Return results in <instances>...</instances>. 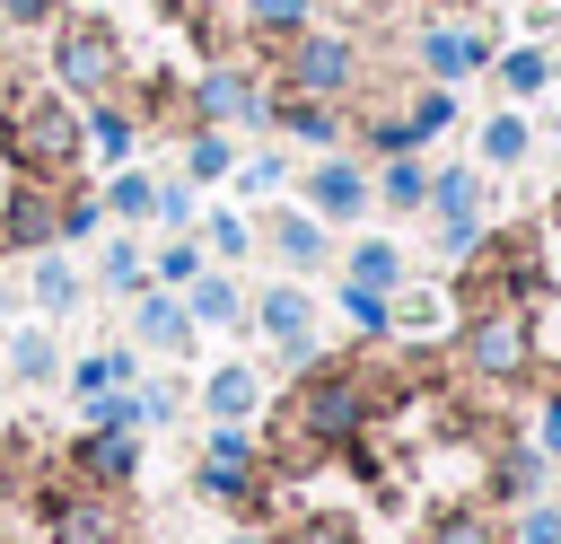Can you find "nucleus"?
Here are the masks:
<instances>
[{"label": "nucleus", "mask_w": 561, "mask_h": 544, "mask_svg": "<svg viewBox=\"0 0 561 544\" xmlns=\"http://www.w3.org/2000/svg\"><path fill=\"white\" fill-rule=\"evenodd\" d=\"M333 307H342V325H351L359 342H394V298H386V290L342 281V290H333Z\"/></svg>", "instance_id": "c756f323"}, {"label": "nucleus", "mask_w": 561, "mask_h": 544, "mask_svg": "<svg viewBox=\"0 0 561 544\" xmlns=\"http://www.w3.org/2000/svg\"><path fill=\"white\" fill-rule=\"evenodd\" d=\"M79 412H88L79 430H140V404H131V386H114V395H88Z\"/></svg>", "instance_id": "79ce46f5"}, {"label": "nucleus", "mask_w": 561, "mask_h": 544, "mask_svg": "<svg viewBox=\"0 0 561 544\" xmlns=\"http://www.w3.org/2000/svg\"><path fill=\"white\" fill-rule=\"evenodd\" d=\"M70 184H79V175H70ZM53 219H61V184L18 175V184L0 193V237H9V254H44V246H61Z\"/></svg>", "instance_id": "ddd939ff"}, {"label": "nucleus", "mask_w": 561, "mask_h": 544, "mask_svg": "<svg viewBox=\"0 0 561 544\" xmlns=\"http://www.w3.org/2000/svg\"><path fill=\"white\" fill-rule=\"evenodd\" d=\"M79 132H88V158H96V167H131V158H140V132H149V123H140V114H131V97L114 88V97L79 105Z\"/></svg>", "instance_id": "2eb2a0df"}, {"label": "nucleus", "mask_w": 561, "mask_h": 544, "mask_svg": "<svg viewBox=\"0 0 561 544\" xmlns=\"http://www.w3.org/2000/svg\"><path fill=\"white\" fill-rule=\"evenodd\" d=\"M210 272V254H202V237H167L158 254H149V290H193Z\"/></svg>", "instance_id": "72a5a7b5"}, {"label": "nucleus", "mask_w": 561, "mask_h": 544, "mask_svg": "<svg viewBox=\"0 0 561 544\" xmlns=\"http://www.w3.org/2000/svg\"><path fill=\"white\" fill-rule=\"evenodd\" d=\"M105 228V202H96V184H61V219H53V237L61 246H88Z\"/></svg>", "instance_id": "c9c22d12"}, {"label": "nucleus", "mask_w": 561, "mask_h": 544, "mask_svg": "<svg viewBox=\"0 0 561 544\" xmlns=\"http://www.w3.org/2000/svg\"><path fill=\"white\" fill-rule=\"evenodd\" d=\"M456 369H465V386H526V369H535V316L526 307L456 316Z\"/></svg>", "instance_id": "20e7f679"}, {"label": "nucleus", "mask_w": 561, "mask_h": 544, "mask_svg": "<svg viewBox=\"0 0 561 544\" xmlns=\"http://www.w3.org/2000/svg\"><path fill=\"white\" fill-rule=\"evenodd\" d=\"M245 325L289 360V369H307V360H324V333H316V290L307 281H263L254 298H245Z\"/></svg>", "instance_id": "0eeeda50"}, {"label": "nucleus", "mask_w": 561, "mask_h": 544, "mask_svg": "<svg viewBox=\"0 0 561 544\" xmlns=\"http://www.w3.org/2000/svg\"><path fill=\"white\" fill-rule=\"evenodd\" d=\"M96 290H105V298H140V290H149V254H140L131 237H105V254H96Z\"/></svg>", "instance_id": "7c9ffc66"}, {"label": "nucleus", "mask_w": 561, "mask_h": 544, "mask_svg": "<svg viewBox=\"0 0 561 544\" xmlns=\"http://www.w3.org/2000/svg\"><path fill=\"white\" fill-rule=\"evenodd\" d=\"M543 483H552V456H535L526 439H508V447L491 456V500L526 509V500H543Z\"/></svg>", "instance_id": "a878e982"}, {"label": "nucleus", "mask_w": 561, "mask_h": 544, "mask_svg": "<svg viewBox=\"0 0 561 544\" xmlns=\"http://www.w3.org/2000/svg\"><path fill=\"white\" fill-rule=\"evenodd\" d=\"M280 88H298V97H351L359 88V44L342 35V26H298L289 44H280Z\"/></svg>", "instance_id": "39448f33"}, {"label": "nucleus", "mask_w": 561, "mask_h": 544, "mask_svg": "<svg viewBox=\"0 0 561 544\" xmlns=\"http://www.w3.org/2000/svg\"><path fill=\"white\" fill-rule=\"evenodd\" d=\"M61 465H70L88 491H131V483H140V430H79Z\"/></svg>", "instance_id": "f8f14e48"}, {"label": "nucleus", "mask_w": 561, "mask_h": 544, "mask_svg": "<svg viewBox=\"0 0 561 544\" xmlns=\"http://www.w3.org/2000/svg\"><path fill=\"white\" fill-rule=\"evenodd\" d=\"M70 0H0V26H18V35H35V26H53Z\"/></svg>", "instance_id": "c03bdc74"}, {"label": "nucleus", "mask_w": 561, "mask_h": 544, "mask_svg": "<svg viewBox=\"0 0 561 544\" xmlns=\"http://www.w3.org/2000/svg\"><path fill=\"white\" fill-rule=\"evenodd\" d=\"M491 88H500L508 105H535V97L552 88V53H543V44H500V53H491Z\"/></svg>", "instance_id": "b1692460"}, {"label": "nucleus", "mask_w": 561, "mask_h": 544, "mask_svg": "<svg viewBox=\"0 0 561 544\" xmlns=\"http://www.w3.org/2000/svg\"><path fill=\"white\" fill-rule=\"evenodd\" d=\"M167 237H193V219H202V184H184V175H158V211H149Z\"/></svg>", "instance_id": "4c0bfd02"}, {"label": "nucleus", "mask_w": 561, "mask_h": 544, "mask_svg": "<svg viewBox=\"0 0 561 544\" xmlns=\"http://www.w3.org/2000/svg\"><path fill=\"white\" fill-rule=\"evenodd\" d=\"M447 316H456V307H447V290H412V281L394 290V342H403V333H438Z\"/></svg>", "instance_id": "e433bc0d"}, {"label": "nucleus", "mask_w": 561, "mask_h": 544, "mask_svg": "<svg viewBox=\"0 0 561 544\" xmlns=\"http://www.w3.org/2000/svg\"><path fill=\"white\" fill-rule=\"evenodd\" d=\"M491 53H500V44H491L473 18H430V26L412 35V61H421L438 88H465V79H482V70H491Z\"/></svg>", "instance_id": "9d476101"}, {"label": "nucleus", "mask_w": 561, "mask_h": 544, "mask_svg": "<svg viewBox=\"0 0 561 544\" xmlns=\"http://www.w3.org/2000/svg\"><path fill=\"white\" fill-rule=\"evenodd\" d=\"M500 544H561V500H526L500 518Z\"/></svg>", "instance_id": "58836bf2"}, {"label": "nucleus", "mask_w": 561, "mask_h": 544, "mask_svg": "<svg viewBox=\"0 0 561 544\" xmlns=\"http://www.w3.org/2000/svg\"><path fill=\"white\" fill-rule=\"evenodd\" d=\"M254 237L280 254V272H289V281H307V272H324V263H333V228H324L316 211H298V202L254 211Z\"/></svg>", "instance_id": "9b49d317"}, {"label": "nucleus", "mask_w": 561, "mask_h": 544, "mask_svg": "<svg viewBox=\"0 0 561 544\" xmlns=\"http://www.w3.org/2000/svg\"><path fill=\"white\" fill-rule=\"evenodd\" d=\"M184 298V316H193V333H245V281L228 272V263H210L193 290H175Z\"/></svg>", "instance_id": "a211bd4d"}, {"label": "nucleus", "mask_w": 561, "mask_h": 544, "mask_svg": "<svg viewBox=\"0 0 561 544\" xmlns=\"http://www.w3.org/2000/svg\"><path fill=\"white\" fill-rule=\"evenodd\" d=\"M430 219H438V246H447V263H465L473 246H482V167H430V202H421Z\"/></svg>", "instance_id": "1a4fd4ad"}, {"label": "nucleus", "mask_w": 561, "mask_h": 544, "mask_svg": "<svg viewBox=\"0 0 561 544\" xmlns=\"http://www.w3.org/2000/svg\"><path fill=\"white\" fill-rule=\"evenodd\" d=\"M0 369H9V386H61V342H53V325H44V316H18L9 342H0Z\"/></svg>", "instance_id": "6ab92c4d"}, {"label": "nucleus", "mask_w": 561, "mask_h": 544, "mask_svg": "<svg viewBox=\"0 0 561 544\" xmlns=\"http://www.w3.org/2000/svg\"><path fill=\"white\" fill-rule=\"evenodd\" d=\"M61 386L88 404V395H114V386H140V351L131 342H105V351H79V360H61Z\"/></svg>", "instance_id": "412c9836"}, {"label": "nucleus", "mask_w": 561, "mask_h": 544, "mask_svg": "<svg viewBox=\"0 0 561 544\" xmlns=\"http://www.w3.org/2000/svg\"><path fill=\"white\" fill-rule=\"evenodd\" d=\"M0 149H9L18 175H35V184H70V175L88 167L79 105H70L61 88H18V97L0 105Z\"/></svg>", "instance_id": "f257e3e1"}, {"label": "nucleus", "mask_w": 561, "mask_h": 544, "mask_svg": "<svg viewBox=\"0 0 561 544\" xmlns=\"http://www.w3.org/2000/svg\"><path fill=\"white\" fill-rule=\"evenodd\" d=\"M193 395H202V412H210V421H254V412H263V369L219 360V369H210Z\"/></svg>", "instance_id": "4be33fe9"}, {"label": "nucleus", "mask_w": 561, "mask_h": 544, "mask_svg": "<svg viewBox=\"0 0 561 544\" xmlns=\"http://www.w3.org/2000/svg\"><path fill=\"white\" fill-rule=\"evenodd\" d=\"M272 544H359V526H351V518H333V509H316V518H280V526H272Z\"/></svg>", "instance_id": "ea45409f"}, {"label": "nucleus", "mask_w": 561, "mask_h": 544, "mask_svg": "<svg viewBox=\"0 0 561 544\" xmlns=\"http://www.w3.org/2000/svg\"><path fill=\"white\" fill-rule=\"evenodd\" d=\"M368 184H377V202H386V211H403V219H412V211L430 202V158H421V149H412V158H377V167H368Z\"/></svg>", "instance_id": "bb28decb"}, {"label": "nucleus", "mask_w": 561, "mask_h": 544, "mask_svg": "<svg viewBox=\"0 0 561 544\" xmlns=\"http://www.w3.org/2000/svg\"><path fill=\"white\" fill-rule=\"evenodd\" d=\"M289 175H298V158H289V149H254V158L237 149V175H228V184H237L245 202H272V193H280Z\"/></svg>", "instance_id": "473e14b6"}, {"label": "nucleus", "mask_w": 561, "mask_h": 544, "mask_svg": "<svg viewBox=\"0 0 561 544\" xmlns=\"http://www.w3.org/2000/svg\"><path fill=\"white\" fill-rule=\"evenodd\" d=\"M272 132H289L298 149H342L351 140V114L333 105V97H298V88H272Z\"/></svg>", "instance_id": "4468645a"}, {"label": "nucleus", "mask_w": 561, "mask_h": 544, "mask_svg": "<svg viewBox=\"0 0 561 544\" xmlns=\"http://www.w3.org/2000/svg\"><path fill=\"white\" fill-rule=\"evenodd\" d=\"M298 211H316L324 228H351V219L377 211V184H368V167H359L351 149H324V158L298 175Z\"/></svg>", "instance_id": "6e6552de"}, {"label": "nucleus", "mask_w": 561, "mask_h": 544, "mask_svg": "<svg viewBox=\"0 0 561 544\" xmlns=\"http://www.w3.org/2000/svg\"><path fill=\"white\" fill-rule=\"evenodd\" d=\"M44 35H53V88H61L70 105H96V97L123 88V35H114V18L61 9Z\"/></svg>", "instance_id": "f03ea898"}, {"label": "nucleus", "mask_w": 561, "mask_h": 544, "mask_svg": "<svg viewBox=\"0 0 561 544\" xmlns=\"http://www.w3.org/2000/svg\"><path fill=\"white\" fill-rule=\"evenodd\" d=\"M421 544H500V518H491V500H465V509H438Z\"/></svg>", "instance_id": "f704fd0d"}, {"label": "nucleus", "mask_w": 561, "mask_h": 544, "mask_svg": "<svg viewBox=\"0 0 561 544\" xmlns=\"http://www.w3.org/2000/svg\"><path fill=\"white\" fill-rule=\"evenodd\" d=\"M193 237H202V254H210V263H245V254L263 246L245 211H202V219H193Z\"/></svg>", "instance_id": "c85d7f7f"}, {"label": "nucleus", "mask_w": 561, "mask_h": 544, "mask_svg": "<svg viewBox=\"0 0 561 544\" xmlns=\"http://www.w3.org/2000/svg\"><path fill=\"white\" fill-rule=\"evenodd\" d=\"M0 404H9V369H0Z\"/></svg>", "instance_id": "8fccbe9b"}, {"label": "nucleus", "mask_w": 561, "mask_h": 544, "mask_svg": "<svg viewBox=\"0 0 561 544\" xmlns=\"http://www.w3.org/2000/svg\"><path fill=\"white\" fill-rule=\"evenodd\" d=\"M526 447H535V456H552V465H561V386H552V395H543V404H535V421H526Z\"/></svg>", "instance_id": "37998d69"}, {"label": "nucleus", "mask_w": 561, "mask_h": 544, "mask_svg": "<svg viewBox=\"0 0 561 544\" xmlns=\"http://www.w3.org/2000/svg\"><path fill=\"white\" fill-rule=\"evenodd\" d=\"M96 202H105V219H123V228H140V219L158 211V175H149V167H105V184H96Z\"/></svg>", "instance_id": "cd10ccee"}, {"label": "nucleus", "mask_w": 561, "mask_h": 544, "mask_svg": "<svg viewBox=\"0 0 561 544\" xmlns=\"http://www.w3.org/2000/svg\"><path fill=\"white\" fill-rule=\"evenodd\" d=\"M552 88H561V53H552Z\"/></svg>", "instance_id": "de8ad7c7"}, {"label": "nucleus", "mask_w": 561, "mask_h": 544, "mask_svg": "<svg viewBox=\"0 0 561 544\" xmlns=\"http://www.w3.org/2000/svg\"><path fill=\"white\" fill-rule=\"evenodd\" d=\"M342 281H359V290H386V298H394V290L412 281V263H403V246H394V237H377V228H368V237H351V246H342Z\"/></svg>", "instance_id": "5701e85b"}, {"label": "nucleus", "mask_w": 561, "mask_h": 544, "mask_svg": "<svg viewBox=\"0 0 561 544\" xmlns=\"http://www.w3.org/2000/svg\"><path fill=\"white\" fill-rule=\"evenodd\" d=\"M131 404H140V430H167V421L184 412V377H140Z\"/></svg>", "instance_id": "a19ab883"}, {"label": "nucleus", "mask_w": 561, "mask_h": 544, "mask_svg": "<svg viewBox=\"0 0 561 544\" xmlns=\"http://www.w3.org/2000/svg\"><path fill=\"white\" fill-rule=\"evenodd\" d=\"M35 535L44 544H131V518H123V491H88L70 465H44L35 474Z\"/></svg>", "instance_id": "7ed1b4c3"}, {"label": "nucleus", "mask_w": 561, "mask_h": 544, "mask_svg": "<svg viewBox=\"0 0 561 544\" xmlns=\"http://www.w3.org/2000/svg\"><path fill=\"white\" fill-rule=\"evenodd\" d=\"M18 298H26V307L53 325V316H70V307L88 298V272H79L61 246H44V254H26V290H18Z\"/></svg>", "instance_id": "f3484780"}, {"label": "nucleus", "mask_w": 561, "mask_h": 544, "mask_svg": "<svg viewBox=\"0 0 561 544\" xmlns=\"http://www.w3.org/2000/svg\"><path fill=\"white\" fill-rule=\"evenodd\" d=\"M219 544H272V535H263V526H228Z\"/></svg>", "instance_id": "49530a36"}, {"label": "nucleus", "mask_w": 561, "mask_h": 544, "mask_svg": "<svg viewBox=\"0 0 561 544\" xmlns=\"http://www.w3.org/2000/svg\"><path fill=\"white\" fill-rule=\"evenodd\" d=\"M228 9H237L263 44H289L298 26H316V0H228Z\"/></svg>", "instance_id": "2f4dec72"}, {"label": "nucleus", "mask_w": 561, "mask_h": 544, "mask_svg": "<svg viewBox=\"0 0 561 544\" xmlns=\"http://www.w3.org/2000/svg\"><path fill=\"white\" fill-rule=\"evenodd\" d=\"M131 351H140V360H149V351H158V360H184V351H193V316H184L175 290H140V298H131Z\"/></svg>", "instance_id": "dca6fc26"}, {"label": "nucleus", "mask_w": 561, "mask_h": 544, "mask_svg": "<svg viewBox=\"0 0 561 544\" xmlns=\"http://www.w3.org/2000/svg\"><path fill=\"white\" fill-rule=\"evenodd\" d=\"M552 158H561V123H552Z\"/></svg>", "instance_id": "09e8293b"}, {"label": "nucleus", "mask_w": 561, "mask_h": 544, "mask_svg": "<svg viewBox=\"0 0 561 544\" xmlns=\"http://www.w3.org/2000/svg\"><path fill=\"white\" fill-rule=\"evenodd\" d=\"M184 123H210V132H272V88L237 61H210L193 88H184Z\"/></svg>", "instance_id": "423d86ee"}, {"label": "nucleus", "mask_w": 561, "mask_h": 544, "mask_svg": "<svg viewBox=\"0 0 561 544\" xmlns=\"http://www.w3.org/2000/svg\"><path fill=\"white\" fill-rule=\"evenodd\" d=\"M184 158H175V175L184 184H228L237 175V132H210V123H184V140H175Z\"/></svg>", "instance_id": "393cba45"}, {"label": "nucleus", "mask_w": 561, "mask_h": 544, "mask_svg": "<svg viewBox=\"0 0 561 544\" xmlns=\"http://www.w3.org/2000/svg\"><path fill=\"white\" fill-rule=\"evenodd\" d=\"M18 316H26V298H18L9 281H0V325H18Z\"/></svg>", "instance_id": "a18cd8bd"}, {"label": "nucleus", "mask_w": 561, "mask_h": 544, "mask_svg": "<svg viewBox=\"0 0 561 544\" xmlns=\"http://www.w3.org/2000/svg\"><path fill=\"white\" fill-rule=\"evenodd\" d=\"M535 158V123H526V105H500L482 132H473V167L482 175H517Z\"/></svg>", "instance_id": "aec40b11"}]
</instances>
